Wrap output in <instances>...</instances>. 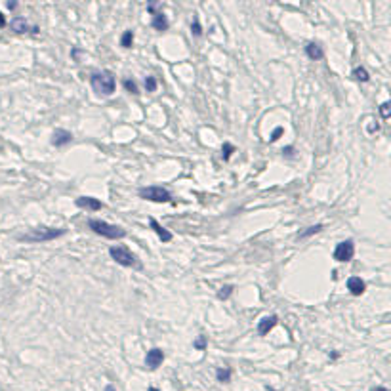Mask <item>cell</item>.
Returning <instances> with one entry per match:
<instances>
[{
    "label": "cell",
    "mask_w": 391,
    "mask_h": 391,
    "mask_svg": "<svg viewBox=\"0 0 391 391\" xmlns=\"http://www.w3.org/2000/svg\"><path fill=\"white\" fill-rule=\"evenodd\" d=\"M206 336H199L195 342H193V348L195 349H199V351H203V349H206Z\"/></svg>",
    "instance_id": "cell-26"
},
{
    "label": "cell",
    "mask_w": 391,
    "mask_h": 391,
    "mask_svg": "<svg viewBox=\"0 0 391 391\" xmlns=\"http://www.w3.org/2000/svg\"><path fill=\"white\" fill-rule=\"evenodd\" d=\"M231 374H233V370L229 368V366L217 368V370H216V380H217V382H221V384H229V382H231Z\"/></svg>",
    "instance_id": "cell-16"
},
{
    "label": "cell",
    "mask_w": 391,
    "mask_h": 391,
    "mask_svg": "<svg viewBox=\"0 0 391 391\" xmlns=\"http://www.w3.org/2000/svg\"><path fill=\"white\" fill-rule=\"evenodd\" d=\"M151 25H153V29L162 33V31H168L170 27V23H168V17L162 14V12H155L153 14V21H151Z\"/></svg>",
    "instance_id": "cell-15"
},
{
    "label": "cell",
    "mask_w": 391,
    "mask_h": 391,
    "mask_svg": "<svg viewBox=\"0 0 391 391\" xmlns=\"http://www.w3.org/2000/svg\"><path fill=\"white\" fill-rule=\"evenodd\" d=\"M277 322H279V317H277V315H267V317H263V319L258 322V334H260V336H267V334L277 326Z\"/></svg>",
    "instance_id": "cell-12"
},
{
    "label": "cell",
    "mask_w": 391,
    "mask_h": 391,
    "mask_svg": "<svg viewBox=\"0 0 391 391\" xmlns=\"http://www.w3.org/2000/svg\"><path fill=\"white\" fill-rule=\"evenodd\" d=\"M283 155H286V157H292V155H294V147L290 145V147H286V149H283Z\"/></svg>",
    "instance_id": "cell-28"
},
{
    "label": "cell",
    "mask_w": 391,
    "mask_h": 391,
    "mask_svg": "<svg viewBox=\"0 0 391 391\" xmlns=\"http://www.w3.org/2000/svg\"><path fill=\"white\" fill-rule=\"evenodd\" d=\"M351 74H353V78L359 80V82H368V80H370V74H368V71H366L364 67H355Z\"/></svg>",
    "instance_id": "cell-17"
},
{
    "label": "cell",
    "mask_w": 391,
    "mask_h": 391,
    "mask_svg": "<svg viewBox=\"0 0 391 391\" xmlns=\"http://www.w3.org/2000/svg\"><path fill=\"white\" fill-rule=\"evenodd\" d=\"M109 256L122 267H134V269H142V261L138 260V256L128 250L126 247H111L109 248Z\"/></svg>",
    "instance_id": "cell-4"
},
{
    "label": "cell",
    "mask_w": 391,
    "mask_h": 391,
    "mask_svg": "<svg viewBox=\"0 0 391 391\" xmlns=\"http://www.w3.org/2000/svg\"><path fill=\"white\" fill-rule=\"evenodd\" d=\"M149 391H159L157 388H149Z\"/></svg>",
    "instance_id": "cell-34"
},
{
    "label": "cell",
    "mask_w": 391,
    "mask_h": 391,
    "mask_svg": "<svg viewBox=\"0 0 391 391\" xmlns=\"http://www.w3.org/2000/svg\"><path fill=\"white\" fill-rule=\"evenodd\" d=\"M370 391H390L388 388H382V386H378V388H372Z\"/></svg>",
    "instance_id": "cell-33"
},
{
    "label": "cell",
    "mask_w": 391,
    "mask_h": 391,
    "mask_svg": "<svg viewBox=\"0 0 391 391\" xmlns=\"http://www.w3.org/2000/svg\"><path fill=\"white\" fill-rule=\"evenodd\" d=\"M283 134H284V128H283V126H277L275 130H273V134H271V138H269V142H271V143H275Z\"/></svg>",
    "instance_id": "cell-27"
},
{
    "label": "cell",
    "mask_w": 391,
    "mask_h": 391,
    "mask_svg": "<svg viewBox=\"0 0 391 391\" xmlns=\"http://www.w3.org/2000/svg\"><path fill=\"white\" fill-rule=\"evenodd\" d=\"M348 290L351 296H362L366 290V283L361 277H349L348 279Z\"/></svg>",
    "instance_id": "cell-11"
},
{
    "label": "cell",
    "mask_w": 391,
    "mask_h": 391,
    "mask_svg": "<svg viewBox=\"0 0 391 391\" xmlns=\"http://www.w3.org/2000/svg\"><path fill=\"white\" fill-rule=\"evenodd\" d=\"M17 8V2H8V10H15Z\"/></svg>",
    "instance_id": "cell-32"
},
{
    "label": "cell",
    "mask_w": 391,
    "mask_h": 391,
    "mask_svg": "<svg viewBox=\"0 0 391 391\" xmlns=\"http://www.w3.org/2000/svg\"><path fill=\"white\" fill-rule=\"evenodd\" d=\"M147 12L149 14H155V4H147Z\"/></svg>",
    "instance_id": "cell-29"
},
{
    "label": "cell",
    "mask_w": 391,
    "mask_h": 391,
    "mask_svg": "<svg viewBox=\"0 0 391 391\" xmlns=\"http://www.w3.org/2000/svg\"><path fill=\"white\" fill-rule=\"evenodd\" d=\"M143 86H145L147 92H155L157 86H159V82H157V78H155V76H147V78H145V82H143Z\"/></svg>",
    "instance_id": "cell-23"
},
{
    "label": "cell",
    "mask_w": 391,
    "mask_h": 391,
    "mask_svg": "<svg viewBox=\"0 0 391 391\" xmlns=\"http://www.w3.org/2000/svg\"><path fill=\"white\" fill-rule=\"evenodd\" d=\"M90 84H92V90H94L98 96H105V98H109V96H113V94H115L116 78L111 71L103 69V71L92 72V76H90Z\"/></svg>",
    "instance_id": "cell-1"
},
{
    "label": "cell",
    "mask_w": 391,
    "mask_h": 391,
    "mask_svg": "<svg viewBox=\"0 0 391 391\" xmlns=\"http://www.w3.org/2000/svg\"><path fill=\"white\" fill-rule=\"evenodd\" d=\"M103 391H116V388L115 386H113V384H107V386H105V390Z\"/></svg>",
    "instance_id": "cell-30"
},
{
    "label": "cell",
    "mask_w": 391,
    "mask_h": 391,
    "mask_svg": "<svg viewBox=\"0 0 391 391\" xmlns=\"http://www.w3.org/2000/svg\"><path fill=\"white\" fill-rule=\"evenodd\" d=\"M132 44H134V31L132 29L124 31V33H122V36H120V46L128 50V48H132Z\"/></svg>",
    "instance_id": "cell-18"
},
{
    "label": "cell",
    "mask_w": 391,
    "mask_h": 391,
    "mask_svg": "<svg viewBox=\"0 0 391 391\" xmlns=\"http://www.w3.org/2000/svg\"><path fill=\"white\" fill-rule=\"evenodd\" d=\"M231 294H233V284H225V286H221L219 292H217V300H227Z\"/></svg>",
    "instance_id": "cell-21"
},
{
    "label": "cell",
    "mask_w": 391,
    "mask_h": 391,
    "mask_svg": "<svg viewBox=\"0 0 391 391\" xmlns=\"http://www.w3.org/2000/svg\"><path fill=\"white\" fill-rule=\"evenodd\" d=\"M138 193H140V199H143V201H151V203H172V193L168 189L160 187V185L142 187Z\"/></svg>",
    "instance_id": "cell-5"
},
{
    "label": "cell",
    "mask_w": 391,
    "mask_h": 391,
    "mask_svg": "<svg viewBox=\"0 0 391 391\" xmlns=\"http://www.w3.org/2000/svg\"><path fill=\"white\" fill-rule=\"evenodd\" d=\"M353 256H355V243L351 239L338 243L334 248V260L340 261V263H348V261L353 260Z\"/></svg>",
    "instance_id": "cell-6"
},
{
    "label": "cell",
    "mask_w": 391,
    "mask_h": 391,
    "mask_svg": "<svg viewBox=\"0 0 391 391\" xmlns=\"http://www.w3.org/2000/svg\"><path fill=\"white\" fill-rule=\"evenodd\" d=\"M72 142V134L69 130H63V128H56L52 132V138H50V143L54 147H65Z\"/></svg>",
    "instance_id": "cell-9"
},
{
    "label": "cell",
    "mask_w": 391,
    "mask_h": 391,
    "mask_svg": "<svg viewBox=\"0 0 391 391\" xmlns=\"http://www.w3.org/2000/svg\"><path fill=\"white\" fill-rule=\"evenodd\" d=\"M267 391H277V390H273V388H267Z\"/></svg>",
    "instance_id": "cell-35"
},
{
    "label": "cell",
    "mask_w": 391,
    "mask_h": 391,
    "mask_svg": "<svg viewBox=\"0 0 391 391\" xmlns=\"http://www.w3.org/2000/svg\"><path fill=\"white\" fill-rule=\"evenodd\" d=\"M10 29L14 31L15 35H25V33H33V35H36V33H38V27H36V25H33V27H31L29 21H27L25 17H19V15L10 21Z\"/></svg>",
    "instance_id": "cell-8"
},
{
    "label": "cell",
    "mask_w": 391,
    "mask_h": 391,
    "mask_svg": "<svg viewBox=\"0 0 391 391\" xmlns=\"http://www.w3.org/2000/svg\"><path fill=\"white\" fill-rule=\"evenodd\" d=\"M2 27H6V19H4V15L0 12V29H2Z\"/></svg>",
    "instance_id": "cell-31"
},
{
    "label": "cell",
    "mask_w": 391,
    "mask_h": 391,
    "mask_svg": "<svg viewBox=\"0 0 391 391\" xmlns=\"http://www.w3.org/2000/svg\"><path fill=\"white\" fill-rule=\"evenodd\" d=\"M88 227L96 233V235H100L103 239H111V241H118V239H124L126 237V229H122L120 225L107 223V221L98 219V217L88 219Z\"/></svg>",
    "instance_id": "cell-3"
},
{
    "label": "cell",
    "mask_w": 391,
    "mask_h": 391,
    "mask_svg": "<svg viewBox=\"0 0 391 391\" xmlns=\"http://www.w3.org/2000/svg\"><path fill=\"white\" fill-rule=\"evenodd\" d=\"M322 231V223H317V225H311V227H307L305 231H300L298 233V239H307V237H311V235H317V233Z\"/></svg>",
    "instance_id": "cell-19"
},
{
    "label": "cell",
    "mask_w": 391,
    "mask_h": 391,
    "mask_svg": "<svg viewBox=\"0 0 391 391\" xmlns=\"http://www.w3.org/2000/svg\"><path fill=\"white\" fill-rule=\"evenodd\" d=\"M233 153H235V145H233V143H223V147H221V157H223V160L231 159Z\"/></svg>",
    "instance_id": "cell-22"
},
{
    "label": "cell",
    "mask_w": 391,
    "mask_h": 391,
    "mask_svg": "<svg viewBox=\"0 0 391 391\" xmlns=\"http://www.w3.org/2000/svg\"><path fill=\"white\" fill-rule=\"evenodd\" d=\"M305 54H307V58L313 59V61H319V59L324 58V50H322V46L319 42H309L305 46Z\"/></svg>",
    "instance_id": "cell-14"
},
{
    "label": "cell",
    "mask_w": 391,
    "mask_h": 391,
    "mask_svg": "<svg viewBox=\"0 0 391 391\" xmlns=\"http://www.w3.org/2000/svg\"><path fill=\"white\" fill-rule=\"evenodd\" d=\"M191 33H193L197 38L203 36V27H201V23H199V17L193 19V23H191Z\"/></svg>",
    "instance_id": "cell-24"
},
{
    "label": "cell",
    "mask_w": 391,
    "mask_h": 391,
    "mask_svg": "<svg viewBox=\"0 0 391 391\" xmlns=\"http://www.w3.org/2000/svg\"><path fill=\"white\" fill-rule=\"evenodd\" d=\"M164 351L160 348H153L147 351V355H145V366L149 368V370H157L160 364L164 362Z\"/></svg>",
    "instance_id": "cell-7"
},
{
    "label": "cell",
    "mask_w": 391,
    "mask_h": 391,
    "mask_svg": "<svg viewBox=\"0 0 391 391\" xmlns=\"http://www.w3.org/2000/svg\"><path fill=\"white\" fill-rule=\"evenodd\" d=\"M65 233H67V229H54V227L40 225V227L31 229L25 235H19L17 241H21V243H48V241H56L59 237H63Z\"/></svg>",
    "instance_id": "cell-2"
},
{
    "label": "cell",
    "mask_w": 391,
    "mask_h": 391,
    "mask_svg": "<svg viewBox=\"0 0 391 391\" xmlns=\"http://www.w3.org/2000/svg\"><path fill=\"white\" fill-rule=\"evenodd\" d=\"M74 204L78 208H84V210H92V212H98L103 208V203L100 199H94V197H78Z\"/></svg>",
    "instance_id": "cell-10"
},
{
    "label": "cell",
    "mask_w": 391,
    "mask_h": 391,
    "mask_svg": "<svg viewBox=\"0 0 391 391\" xmlns=\"http://www.w3.org/2000/svg\"><path fill=\"white\" fill-rule=\"evenodd\" d=\"M149 223H151V229L159 235V239L162 241V243H170V241L174 239V237H172V233L168 231L166 227H162V225H160L155 217H149Z\"/></svg>",
    "instance_id": "cell-13"
},
{
    "label": "cell",
    "mask_w": 391,
    "mask_h": 391,
    "mask_svg": "<svg viewBox=\"0 0 391 391\" xmlns=\"http://www.w3.org/2000/svg\"><path fill=\"white\" fill-rule=\"evenodd\" d=\"M390 113H391V103L384 102L382 105H380V115H382L384 120H388V118H390Z\"/></svg>",
    "instance_id": "cell-25"
},
{
    "label": "cell",
    "mask_w": 391,
    "mask_h": 391,
    "mask_svg": "<svg viewBox=\"0 0 391 391\" xmlns=\"http://www.w3.org/2000/svg\"><path fill=\"white\" fill-rule=\"evenodd\" d=\"M122 86L126 88V92H130V94H134V96H138V94H140L136 80H132V78H124V80H122Z\"/></svg>",
    "instance_id": "cell-20"
}]
</instances>
